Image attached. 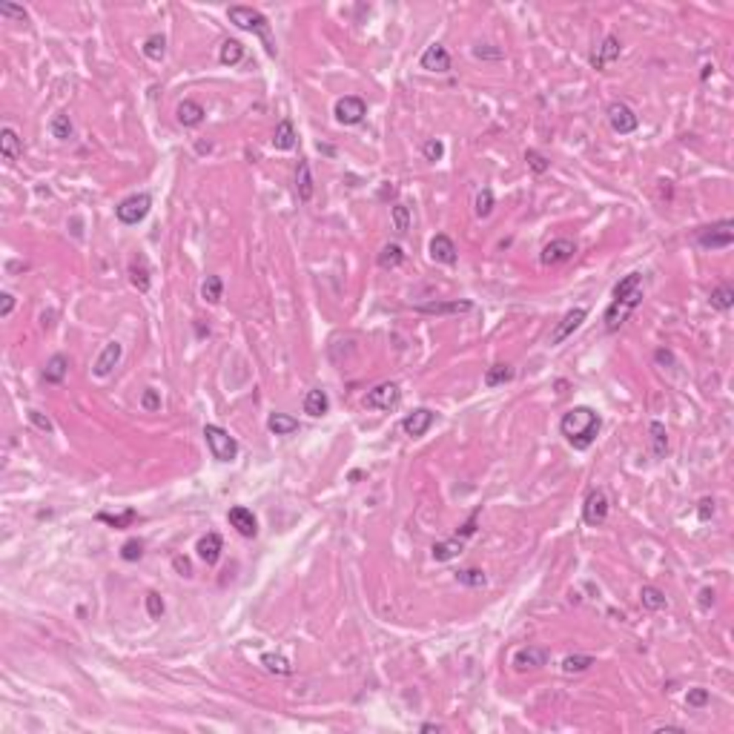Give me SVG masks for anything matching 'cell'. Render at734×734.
Wrapping results in <instances>:
<instances>
[{
  "mask_svg": "<svg viewBox=\"0 0 734 734\" xmlns=\"http://www.w3.org/2000/svg\"><path fill=\"white\" fill-rule=\"evenodd\" d=\"M204 442H207L209 453H213V459H218V462H233L238 456V442L218 425L204 428Z\"/></svg>",
  "mask_w": 734,
  "mask_h": 734,
  "instance_id": "5b68a950",
  "label": "cell"
},
{
  "mask_svg": "<svg viewBox=\"0 0 734 734\" xmlns=\"http://www.w3.org/2000/svg\"><path fill=\"white\" fill-rule=\"evenodd\" d=\"M574 253H577V244L571 238H553L542 247L540 261L545 267H557V264H565L568 258H574Z\"/></svg>",
  "mask_w": 734,
  "mask_h": 734,
  "instance_id": "7c38bea8",
  "label": "cell"
},
{
  "mask_svg": "<svg viewBox=\"0 0 734 734\" xmlns=\"http://www.w3.org/2000/svg\"><path fill=\"white\" fill-rule=\"evenodd\" d=\"M376 264L382 270H396L404 264V250H402V244H385V247L379 250L376 255Z\"/></svg>",
  "mask_w": 734,
  "mask_h": 734,
  "instance_id": "f1b7e54d",
  "label": "cell"
},
{
  "mask_svg": "<svg viewBox=\"0 0 734 734\" xmlns=\"http://www.w3.org/2000/svg\"><path fill=\"white\" fill-rule=\"evenodd\" d=\"M456 580H459L462 585H468V588H485V585H488V577H485V571H482V568H465V571H456Z\"/></svg>",
  "mask_w": 734,
  "mask_h": 734,
  "instance_id": "60d3db41",
  "label": "cell"
},
{
  "mask_svg": "<svg viewBox=\"0 0 734 734\" xmlns=\"http://www.w3.org/2000/svg\"><path fill=\"white\" fill-rule=\"evenodd\" d=\"M144 55L150 60H161L167 55V38L164 35H150L144 41Z\"/></svg>",
  "mask_w": 734,
  "mask_h": 734,
  "instance_id": "b9f144b4",
  "label": "cell"
},
{
  "mask_svg": "<svg viewBox=\"0 0 734 734\" xmlns=\"http://www.w3.org/2000/svg\"><path fill=\"white\" fill-rule=\"evenodd\" d=\"M267 428H270V433H275V436H290V433H296V431H299V419H293V416H287V413H273V416L267 419Z\"/></svg>",
  "mask_w": 734,
  "mask_h": 734,
  "instance_id": "836d02e7",
  "label": "cell"
},
{
  "mask_svg": "<svg viewBox=\"0 0 734 734\" xmlns=\"http://www.w3.org/2000/svg\"><path fill=\"white\" fill-rule=\"evenodd\" d=\"M227 519H230V525L241 536H247V540H253V536L258 534V519H255V514L250 508H244V505H236V508H230Z\"/></svg>",
  "mask_w": 734,
  "mask_h": 734,
  "instance_id": "d6986e66",
  "label": "cell"
},
{
  "mask_svg": "<svg viewBox=\"0 0 734 734\" xmlns=\"http://www.w3.org/2000/svg\"><path fill=\"white\" fill-rule=\"evenodd\" d=\"M419 731H425V734H433V731H436V734H439V731H442V726H439V723H422Z\"/></svg>",
  "mask_w": 734,
  "mask_h": 734,
  "instance_id": "be15d7a7",
  "label": "cell"
},
{
  "mask_svg": "<svg viewBox=\"0 0 734 734\" xmlns=\"http://www.w3.org/2000/svg\"><path fill=\"white\" fill-rule=\"evenodd\" d=\"M14 310V296L12 293H0V319H9Z\"/></svg>",
  "mask_w": 734,
  "mask_h": 734,
  "instance_id": "6f0895ef",
  "label": "cell"
},
{
  "mask_svg": "<svg viewBox=\"0 0 734 734\" xmlns=\"http://www.w3.org/2000/svg\"><path fill=\"white\" fill-rule=\"evenodd\" d=\"M144 602H146V614H150L152 619H161V617H164L167 606H164V597H161L158 591H150V594L144 597Z\"/></svg>",
  "mask_w": 734,
  "mask_h": 734,
  "instance_id": "7dc6e473",
  "label": "cell"
},
{
  "mask_svg": "<svg viewBox=\"0 0 734 734\" xmlns=\"http://www.w3.org/2000/svg\"><path fill=\"white\" fill-rule=\"evenodd\" d=\"M296 126H293V121L290 118H282L279 124H275V133H273V146L275 150H282V152H287V150H293V146H296Z\"/></svg>",
  "mask_w": 734,
  "mask_h": 734,
  "instance_id": "484cf974",
  "label": "cell"
},
{
  "mask_svg": "<svg viewBox=\"0 0 734 734\" xmlns=\"http://www.w3.org/2000/svg\"><path fill=\"white\" fill-rule=\"evenodd\" d=\"M23 152V146H21V135L14 133L12 126H3L0 129V155H3V161H9V164H14V161L21 158Z\"/></svg>",
  "mask_w": 734,
  "mask_h": 734,
  "instance_id": "603a6c76",
  "label": "cell"
},
{
  "mask_svg": "<svg viewBox=\"0 0 734 734\" xmlns=\"http://www.w3.org/2000/svg\"><path fill=\"white\" fill-rule=\"evenodd\" d=\"M640 602H643L645 611H663L665 608V594L657 588V585H643Z\"/></svg>",
  "mask_w": 734,
  "mask_h": 734,
  "instance_id": "d590c367",
  "label": "cell"
},
{
  "mask_svg": "<svg viewBox=\"0 0 734 734\" xmlns=\"http://www.w3.org/2000/svg\"><path fill=\"white\" fill-rule=\"evenodd\" d=\"M431 258L436 261V264H445V267H450V264H456V244H453V238L450 236H445V233H436L433 238H431Z\"/></svg>",
  "mask_w": 734,
  "mask_h": 734,
  "instance_id": "ac0fdd59",
  "label": "cell"
},
{
  "mask_svg": "<svg viewBox=\"0 0 734 734\" xmlns=\"http://www.w3.org/2000/svg\"><path fill=\"white\" fill-rule=\"evenodd\" d=\"M150 207H152V198L146 192H135V195H126V198L115 207V216L124 227H135L141 224L146 216H150Z\"/></svg>",
  "mask_w": 734,
  "mask_h": 734,
  "instance_id": "8992f818",
  "label": "cell"
},
{
  "mask_svg": "<svg viewBox=\"0 0 734 734\" xmlns=\"http://www.w3.org/2000/svg\"><path fill=\"white\" fill-rule=\"evenodd\" d=\"M333 115H336L339 124L356 126V124H362V121H365V115H367V104H365L358 95H345V98H339V101H336Z\"/></svg>",
  "mask_w": 734,
  "mask_h": 734,
  "instance_id": "9c48e42d",
  "label": "cell"
},
{
  "mask_svg": "<svg viewBox=\"0 0 734 734\" xmlns=\"http://www.w3.org/2000/svg\"><path fill=\"white\" fill-rule=\"evenodd\" d=\"M619 52H623V43H619V38L617 35H608L606 41H602V46L591 55V67L594 69H606L608 63H614L619 58Z\"/></svg>",
  "mask_w": 734,
  "mask_h": 734,
  "instance_id": "44dd1931",
  "label": "cell"
},
{
  "mask_svg": "<svg viewBox=\"0 0 734 734\" xmlns=\"http://www.w3.org/2000/svg\"><path fill=\"white\" fill-rule=\"evenodd\" d=\"M462 548H465V540H459V536H453V540L436 542V545L431 548V553H433V560H436V562H448V560H453V557H459V553H462Z\"/></svg>",
  "mask_w": 734,
  "mask_h": 734,
  "instance_id": "4dcf8cb0",
  "label": "cell"
},
{
  "mask_svg": "<svg viewBox=\"0 0 734 734\" xmlns=\"http://www.w3.org/2000/svg\"><path fill=\"white\" fill-rule=\"evenodd\" d=\"M95 519H98V522H104V525H109V528L121 531V528H133V522L138 519V511H135V508H126L124 514H106V511H101Z\"/></svg>",
  "mask_w": 734,
  "mask_h": 734,
  "instance_id": "1f68e13d",
  "label": "cell"
},
{
  "mask_svg": "<svg viewBox=\"0 0 734 734\" xmlns=\"http://www.w3.org/2000/svg\"><path fill=\"white\" fill-rule=\"evenodd\" d=\"M244 58V46L238 41H224L221 49H218V60L224 63V67H236V63H241Z\"/></svg>",
  "mask_w": 734,
  "mask_h": 734,
  "instance_id": "8d00e7d4",
  "label": "cell"
},
{
  "mask_svg": "<svg viewBox=\"0 0 734 734\" xmlns=\"http://www.w3.org/2000/svg\"><path fill=\"white\" fill-rule=\"evenodd\" d=\"M474 209H477V216H479V218H488V216L494 213V192H491V187H482V190L477 192Z\"/></svg>",
  "mask_w": 734,
  "mask_h": 734,
  "instance_id": "ee69618b",
  "label": "cell"
},
{
  "mask_svg": "<svg viewBox=\"0 0 734 734\" xmlns=\"http://www.w3.org/2000/svg\"><path fill=\"white\" fill-rule=\"evenodd\" d=\"M477 522H479V511H474V514H470V516L465 519V525H462L459 531H456V536H459V540H470V536L477 534Z\"/></svg>",
  "mask_w": 734,
  "mask_h": 734,
  "instance_id": "11a10c76",
  "label": "cell"
},
{
  "mask_svg": "<svg viewBox=\"0 0 734 734\" xmlns=\"http://www.w3.org/2000/svg\"><path fill=\"white\" fill-rule=\"evenodd\" d=\"M711 307H714V310H720V313L731 310V307H734V287H731V284L714 287V290H711Z\"/></svg>",
  "mask_w": 734,
  "mask_h": 734,
  "instance_id": "f35d334b",
  "label": "cell"
},
{
  "mask_svg": "<svg viewBox=\"0 0 734 734\" xmlns=\"http://www.w3.org/2000/svg\"><path fill=\"white\" fill-rule=\"evenodd\" d=\"M608 511H611V502H608V494L602 491V488H597V491H591L588 496H585V505H582V522L585 525H602V522L608 519Z\"/></svg>",
  "mask_w": 734,
  "mask_h": 734,
  "instance_id": "ba28073f",
  "label": "cell"
},
{
  "mask_svg": "<svg viewBox=\"0 0 734 734\" xmlns=\"http://www.w3.org/2000/svg\"><path fill=\"white\" fill-rule=\"evenodd\" d=\"M654 358H657L660 365H674V356L668 353V350H657V356H654Z\"/></svg>",
  "mask_w": 734,
  "mask_h": 734,
  "instance_id": "6125c7cd",
  "label": "cell"
},
{
  "mask_svg": "<svg viewBox=\"0 0 734 734\" xmlns=\"http://www.w3.org/2000/svg\"><path fill=\"white\" fill-rule=\"evenodd\" d=\"M422 155H425L428 161H442V155H445V144H442V141H436V138H428L425 144H422Z\"/></svg>",
  "mask_w": 734,
  "mask_h": 734,
  "instance_id": "f907efd6",
  "label": "cell"
},
{
  "mask_svg": "<svg viewBox=\"0 0 734 734\" xmlns=\"http://www.w3.org/2000/svg\"><path fill=\"white\" fill-rule=\"evenodd\" d=\"M700 606H703V608H711V606H714V591H711V588H703V591H700Z\"/></svg>",
  "mask_w": 734,
  "mask_h": 734,
  "instance_id": "94428289",
  "label": "cell"
},
{
  "mask_svg": "<svg viewBox=\"0 0 734 734\" xmlns=\"http://www.w3.org/2000/svg\"><path fill=\"white\" fill-rule=\"evenodd\" d=\"M313 190H316V184H313V172H310V164L301 158V161H299V167H296V192H299V201L307 204L310 198H313Z\"/></svg>",
  "mask_w": 734,
  "mask_h": 734,
  "instance_id": "83f0119b",
  "label": "cell"
},
{
  "mask_svg": "<svg viewBox=\"0 0 734 734\" xmlns=\"http://www.w3.org/2000/svg\"><path fill=\"white\" fill-rule=\"evenodd\" d=\"M141 407L146 413H155V411H161V393L155 387H146L144 393H141Z\"/></svg>",
  "mask_w": 734,
  "mask_h": 734,
  "instance_id": "681fc988",
  "label": "cell"
},
{
  "mask_svg": "<svg viewBox=\"0 0 734 734\" xmlns=\"http://www.w3.org/2000/svg\"><path fill=\"white\" fill-rule=\"evenodd\" d=\"M227 18H230V23H236L238 29L253 32L255 38H261V43H264L270 58L279 55V46H275V41L270 35V21L258 9H253V6H230L227 9Z\"/></svg>",
  "mask_w": 734,
  "mask_h": 734,
  "instance_id": "3957f363",
  "label": "cell"
},
{
  "mask_svg": "<svg viewBox=\"0 0 734 734\" xmlns=\"http://www.w3.org/2000/svg\"><path fill=\"white\" fill-rule=\"evenodd\" d=\"M514 379V367L511 365H491L485 370V387H502Z\"/></svg>",
  "mask_w": 734,
  "mask_h": 734,
  "instance_id": "d6a6232c",
  "label": "cell"
},
{
  "mask_svg": "<svg viewBox=\"0 0 734 734\" xmlns=\"http://www.w3.org/2000/svg\"><path fill=\"white\" fill-rule=\"evenodd\" d=\"M67 373H69V358L63 353H55L43 367V382L46 385H60L63 379H67Z\"/></svg>",
  "mask_w": 734,
  "mask_h": 734,
  "instance_id": "cb8c5ba5",
  "label": "cell"
},
{
  "mask_svg": "<svg viewBox=\"0 0 734 734\" xmlns=\"http://www.w3.org/2000/svg\"><path fill=\"white\" fill-rule=\"evenodd\" d=\"M474 55L477 58H502L499 49H485V46H474Z\"/></svg>",
  "mask_w": 734,
  "mask_h": 734,
  "instance_id": "91938a15",
  "label": "cell"
},
{
  "mask_svg": "<svg viewBox=\"0 0 734 734\" xmlns=\"http://www.w3.org/2000/svg\"><path fill=\"white\" fill-rule=\"evenodd\" d=\"M121 356H124V347L118 345V341H109V345L101 350V356L95 358V365H92V373L98 379H106L112 370L118 367V362H121Z\"/></svg>",
  "mask_w": 734,
  "mask_h": 734,
  "instance_id": "2e32d148",
  "label": "cell"
},
{
  "mask_svg": "<svg viewBox=\"0 0 734 734\" xmlns=\"http://www.w3.org/2000/svg\"><path fill=\"white\" fill-rule=\"evenodd\" d=\"M365 404L370 411H396L402 404V387L396 382H382L365 396Z\"/></svg>",
  "mask_w": 734,
  "mask_h": 734,
  "instance_id": "52a82bcc",
  "label": "cell"
},
{
  "mask_svg": "<svg viewBox=\"0 0 734 734\" xmlns=\"http://www.w3.org/2000/svg\"><path fill=\"white\" fill-rule=\"evenodd\" d=\"M648 433H651V453H654V459H663L668 453V433H665V425L663 422H648Z\"/></svg>",
  "mask_w": 734,
  "mask_h": 734,
  "instance_id": "f546056e",
  "label": "cell"
},
{
  "mask_svg": "<svg viewBox=\"0 0 734 734\" xmlns=\"http://www.w3.org/2000/svg\"><path fill=\"white\" fill-rule=\"evenodd\" d=\"M597 660L591 654H568L562 660V672L565 674H582V672H588V668L594 665Z\"/></svg>",
  "mask_w": 734,
  "mask_h": 734,
  "instance_id": "74e56055",
  "label": "cell"
},
{
  "mask_svg": "<svg viewBox=\"0 0 734 734\" xmlns=\"http://www.w3.org/2000/svg\"><path fill=\"white\" fill-rule=\"evenodd\" d=\"M548 660H551V651H548V648H540V645H525V648H519L516 654H514L511 665L516 668L519 674H525V672H536V668L548 665Z\"/></svg>",
  "mask_w": 734,
  "mask_h": 734,
  "instance_id": "8fae6325",
  "label": "cell"
},
{
  "mask_svg": "<svg viewBox=\"0 0 734 734\" xmlns=\"http://www.w3.org/2000/svg\"><path fill=\"white\" fill-rule=\"evenodd\" d=\"M413 310L425 316H465L474 310V304L468 299H453V301H425V304H416Z\"/></svg>",
  "mask_w": 734,
  "mask_h": 734,
  "instance_id": "4fadbf2b",
  "label": "cell"
},
{
  "mask_svg": "<svg viewBox=\"0 0 734 734\" xmlns=\"http://www.w3.org/2000/svg\"><path fill=\"white\" fill-rule=\"evenodd\" d=\"M709 691L706 689H689V694H686V703L691 706V709H703V706H709Z\"/></svg>",
  "mask_w": 734,
  "mask_h": 734,
  "instance_id": "f5cc1de1",
  "label": "cell"
},
{
  "mask_svg": "<svg viewBox=\"0 0 734 734\" xmlns=\"http://www.w3.org/2000/svg\"><path fill=\"white\" fill-rule=\"evenodd\" d=\"M585 319H588V310H585V307L568 310V313L560 319L557 328H553V333H551V345H562V341H565L568 336H574V333L582 328V321H585Z\"/></svg>",
  "mask_w": 734,
  "mask_h": 734,
  "instance_id": "5bb4252c",
  "label": "cell"
},
{
  "mask_svg": "<svg viewBox=\"0 0 734 734\" xmlns=\"http://www.w3.org/2000/svg\"><path fill=\"white\" fill-rule=\"evenodd\" d=\"M144 557V540H126L121 545V560L124 562H138Z\"/></svg>",
  "mask_w": 734,
  "mask_h": 734,
  "instance_id": "c3c4849f",
  "label": "cell"
},
{
  "mask_svg": "<svg viewBox=\"0 0 734 734\" xmlns=\"http://www.w3.org/2000/svg\"><path fill=\"white\" fill-rule=\"evenodd\" d=\"M419 63H422V69H428V72H439V75L450 72V55H448V49L442 43L428 46L425 52H422Z\"/></svg>",
  "mask_w": 734,
  "mask_h": 734,
  "instance_id": "e0dca14e",
  "label": "cell"
},
{
  "mask_svg": "<svg viewBox=\"0 0 734 734\" xmlns=\"http://www.w3.org/2000/svg\"><path fill=\"white\" fill-rule=\"evenodd\" d=\"M49 133H52V138H58V141H69L72 133H75L72 118L67 115V112H58V115L49 121Z\"/></svg>",
  "mask_w": 734,
  "mask_h": 734,
  "instance_id": "e575fe53",
  "label": "cell"
},
{
  "mask_svg": "<svg viewBox=\"0 0 734 734\" xmlns=\"http://www.w3.org/2000/svg\"><path fill=\"white\" fill-rule=\"evenodd\" d=\"M608 124H611L614 133H619V135H631L634 129L640 126V118H637V112H634L626 101H614V104L608 106Z\"/></svg>",
  "mask_w": 734,
  "mask_h": 734,
  "instance_id": "30bf717a",
  "label": "cell"
},
{
  "mask_svg": "<svg viewBox=\"0 0 734 734\" xmlns=\"http://www.w3.org/2000/svg\"><path fill=\"white\" fill-rule=\"evenodd\" d=\"M319 152H324V155H333V146H324V144H319Z\"/></svg>",
  "mask_w": 734,
  "mask_h": 734,
  "instance_id": "e7e4bbea",
  "label": "cell"
},
{
  "mask_svg": "<svg viewBox=\"0 0 734 734\" xmlns=\"http://www.w3.org/2000/svg\"><path fill=\"white\" fill-rule=\"evenodd\" d=\"M175 118H178V124H181V126H187V129H195V126H201V124H204V118H207V109H204L198 101H192V98H187V101H181V104H178V109H175Z\"/></svg>",
  "mask_w": 734,
  "mask_h": 734,
  "instance_id": "ffe728a7",
  "label": "cell"
},
{
  "mask_svg": "<svg viewBox=\"0 0 734 734\" xmlns=\"http://www.w3.org/2000/svg\"><path fill=\"white\" fill-rule=\"evenodd\" d=\"M697 516H700V522H709V519L714 516V499H711V496L700 499V505H697Z\"/></svg>",
  "mask_w": 734,
  "mask_h": 734,
  "instance_id": "9f6ffc18",
  "label": "cell"
},
{
  "mask_svg": "<svg viewBox=\"0 0 734 734\" xmlns=\"http://www.w3.org/2000/svg\"><path fill=\"white\" fill-rule=\"evenodd\" d=\"M525 164H528L536 175H545V172L551 170V161H548L540 150H528V152H525Z\"/></svg>",
  "mask_w": 734,
  "mask_h": 734,
  "instance_id": "bcb514c9",
  "label": "cell"
},
{
  "mask_svg": "<svg viewBox=\"0 0 734 734\" xmlns=\"http://www.w3.org/2000/svg\"><path fill=\"white\" fill-rule=\"evenodd\" d=\"M224 296V282L218 279V275H207L204 284H201V299L209 301V304H218Z\"/></svg>",
  "mask_w": 734,
  "mask_h": 734,
  "instance_id": "ab89813d",
  "label": "cell"
},
{
  "mask_svg": "<svg viewBox=\"0 0 734 734\" xmlns=\"http://www.w3.org/2000/svg\"><path fill=\"white\" fill-rule=\"evenodd\" d=\"M328 411H330V396L324 393L321 387L307 390V396H304V413H307V416H313V419H319V416H324Z\"/></svg>",
  "mask_w": 734,
  "mask_h": 734,
  "instance_id": "d4e9b609",
  "label": "cell"
},
{
  "mask_svg": "<svg viewBox=\"0 0 734 734\" xmlns=\"http://www.w3.org/2000/svg\"><path fill=\"white\" fill-rule=\"evenodd\" d=\"M436 422V413L433 411H428V407H416L413 413H407L404 419H402V431L407 433V436H425L428 431H431V425Z\"/></svg>",
  "mask_w": 734,
  "mask_h": 734,
  "instance_id": "9a60e30c",
  "label": "cell"
},
{
  "mask_svg": "<svg viewBox=\"0 0 734 734\" xmlns=\"http://www.w3.org/2000/svg\"><path fill=\"white\" fill-rule=\"evenodd\" d=\"M172 565H175V571H178V574H181V577H192V565H190L184 557H175V560H172Z\"/></svg>",
  "mask_w": 734,
  "mask_h": 734,
  "instance_id": "680465c9",
  "label": "cell"
},
{
  "mask_svg": "<svg viewBox=\"0 0 734 734\" xmlns=\"http://www.w3.org/2000/svg\"><path fill=\"white\" fill-rule=\"evenodd\" d=\"M0 14H3V18H14V21H26L29 18V12L23 6H18V3H0Z\"/></svg>",
  "mask_w": 734,
  "mask_h": 734,
  "instance_id": "db71d44e",
  "label": "cell"
},
{
  "mask_svg": "<svg viewBox=\"0 0 734 734\" xmlns=\"http://www.w3.org/2000/svg\"><path fill=\"white\" fill-rule=\"evenodd\" d=\"M261 665H264L267 672H273V674H282V677L293 674V665L284 657H275V654H264V657H261Z\"/></svg>",
  "mask_w": 734,
  "mask_h": 734,
  "instance_id": "f6af8a7d",
  "label": "cell"
},
{
  "mask_svg": "<svg viewBox=\"0 0 734 734\" xmlns=\"http://www.w3.org/2000/svg\"><path fill=\"white\" fill-rule=\"evenodd\" d=\"M26 416H29V422H32V425H35L38 431H43V433H52V431H55L52 419H49L46 413H41V411H35V407H32V411H29Z\"/></svg>",
  "mask_w": 734,
  "mask_h": 734,
  "instance_id": "816d5d0a",
  "label": "cell"
},
{
  "mask_svg": "<svg viewBox=\"0 0 734 734\" xmlns=\"http://www.w3.org/2000/svg\"><path fill=\"white\" fill-rule=\"evenodd\" d=\"M129 282H133V287H135L138 293H146V290H150L152 279H150V264H146V258H144V255H138V258L129 261Z\"/></svg>",
  "mask_w": 734,
  "mask_h": 734,
  "instance_id": "4316f807",
  "label": "cell"
},
{
  "mask_svg": "<svg viewBox=\"0 0 734 734\" xmlns=\"http://www.w3.org/2000/svg\"><path fill=\"white\" fill-rule=\"evenodd\" d=\"M195 551H198L201 562H207V565H216V562L221 560L224 540H221L218 534H207V536H201V540H198V545H195Z\"/></svg>",
  "mask_w": 734,
  "mask_h": 734,
  "instance_id": "7402d4cb",
  "label": "cell"
},
{
  "mask_svg": "<svg viewBox=\"0 0 734 734\" xmlns=\"http://www.w3.org/2000/svg\"><path fill=\"white\" fill-rule=\"evenodd\" d=\"M390 218H393V230L399 236H404L407 230H411V209H407L404 204H393V209H390Z\"/></svg>",
  "mask_w": 734,
  "mask_h": 734,
  "instance_id": "7bdbcfd3",
  "label": "cell"
},
{
  "mask_svg": "<svg viewBox=\"0 0 734 734\" xmlns=\"http://www.w3.org/2000/svg\"><path fill=\"white\" fill-rule=\"evenodd\" d=\"M694 241H697V247H703V250H729L731 244H734V221L731 218H723V221H714L709 227H700V230L694 233Z\"/></svg>",
  "mask_w": 734,
  "mask_h": 734,
  "instance_id": "277c9868",
  "label": "cell"
},
{
  "mask_svg": "<svg viewBox=\"0 0 734 734\" xmlns=\"http://www.w3.org/2000/svg\"><path fill=\"white\" fill-rule=\"evenodd\" d=\"M640 301H643V273H628V275H623V279L617 282V287H614V299H611V304H608V310H606V330H619L626 324V319L634 313V310L640 307Z\"/></svg>",
  "mask_w": 734,
  "mask_h": 734,
  "instance_id": "6da1fadb",
  "label": "cell"
},
{
  "mask_svg": "<svg viewBox=\"0 0 734 734\" xmlns=\"http://www.w3.org/2000/svg\"><path fill=\"white\" fill-rule=\"evenodd\" d=\"M602 428V419L594 407H571L568 413H562L560 419V433L568 439V445L574 450H588L594 445V439Z\"/></svg>",
  "mask_w": 734,
  "mask_h": 734,
  "instance_id": "7a4b0ae2",
  "label": "cell"
}]
</instances>
